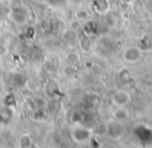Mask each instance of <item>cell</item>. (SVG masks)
<instances>
[{"label": "cell", "instance_id": "cell-1", "mask_svg": "<svg viewBox=\"0 0 152 148\" xmlns=\"http://www.w3.org/2000/svg\"><path fill=\"white\" fill-rule=\"evenodd\" d=\"M122 95H123V92H119V93L116 94V96H115V100H116V104H118V105L127 104V100H125V98L123 100Z\"/></svg>", "mask_w": 152, "mask_h": 148}]
</instances>
